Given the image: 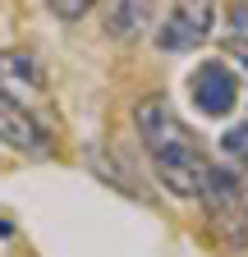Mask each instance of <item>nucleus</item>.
Listing matches in <instances>:
<instances>
[{
    "mask_svg": "<svg viewBox=\"0 0 248 257\" xmlns=\"http://www.w3.org/2000/svg\"><path fill=\"white\" fill-rule=\"evenodd\" d=\"M134 128H138L161 184L175 198H202V184L211 175V156H207L202 138L175 115V106L166 96H143L134 106Z\"/></svg>",
    "mask_w": 248,
    "mask_h": 257,
    "instance_id": "obj_1",
    "label": "nucleus"
},
{
    "mask_svg": "<svg viewBox=\"0 0 248 257\" xmlns=\"http://www.w3.org/2000/svg\"><path fill=\"white\" fill-rule=\"evenodd\" d=\"M202 220L225 248H248V161H211L202 184Z\"/></svg>",
    "mask_w": 248,
    "mask_h": 257,
    "instance_id": "obj_2",
    "label": "nucleus"
},
{
    "mask_svg": "<svg viewBox=\"0 0 248 257\" xmlns=\"http://www.w3.org/2000/svg\"><path fill=\"white\" fill-rule=\"evenodd\" d=\"M0 143L23 152V156H51L55 152V134L19 101L5 83H0Z\"/></svg>",
    "mask_w": 248,
    "mask_h": 257,
    "instance_id": "obj_3",
    "label": "nucleus"
},
{
    "mask_svg": "<svg viewBox=\"0 0 248 257\" xmlns=\"http://www.w3.org/2000/svg\"><path fill=\"white\" fill-rule=\"evenodd\" d=\"M211 28H216V5L184 0V5H175L157 19V46L161 51H193L198 42L211 37Z\"/></svg>",
    "mask_w": 248,
    "mask_h": 257,
    "instance_id": "obj_4",
    "label": "nucleus"
},
{
    "mask_svg": "<svg viewBox=\"0 0 248 257\" xmlns=\"http://www.w3.org/2000/svg\"><path fill=\"white\" fill-rule=\"evenodd\" d=\"M189 92H193V101H198L202 115L225 119L234 110V101H239V78H234V69L225 60H202L193 69V78H189Z\"/></svg>",
    "mask_w": 248,
    "mask_h": 257,
    "instance_id": "obj_5",
    "label": "nucleus"
},
{
    "mask_svg": "<svg viewBox=\"0 0 248 257\" xmlns=\"http://www.w3.org/2000/svg\"><path fill=\"white\" fill-rule=\"evenodd\" d=\"M101 23H106V32L110 37H119V42H134V37H143V32L157 23V10L152 5H143V0H129V5H106L101 10Z\"/></svg>",
    "mask_w": 248,
    "mask_h": 257,
    "instance_id": "obj_6",
    "label": "nucleus"
},
{
    "mask_svg": "<svg viewBox=\"0 0 248 257\" xmlns=\"http://www.w3.org/2000/svg\"><path fill=\"white\" fill-rule=\"evenodd\" d=\"M0 64H10V69H19V74H23V83H33V87L42 83V64H37L33 55H0Z\"/></svg>",
    "mask_w": 248,
    "mask_h": 257,
    "instance_id": "obj_7",
    "label": "nucleus"
},
{
    "mask_svg": "<svg viewBox=\"0 0 248 257\" xmlns=\"http://www.w3.org/2000/svg\"><path fill=\"white\" fill-rule=\"evenodd\" d=\"M243 60H248V55H243ZM225 152H230V161H248V119L225 134Z\"/></svg>",
    "mask_w": 248,
    "mask_h": 257,
    "instance_id": "obj_8",
    "label": "nucleus"
},
{
    "mask_svg": "<svg viewBox=\"0 0 248 257\" xmlns=\"http://www.w3.org/2000/svg\"><path fill=\"white\" fill-rule=\"evenodd\" d=\"M51 14H60V19H78V14H87V5H83V0H55Z\"/></svg>",
    "mask_w": 248,
    "mask_h": 257,
    "instance_id": "obj_9",
    "label": "nucleus"
}]
</instances>
